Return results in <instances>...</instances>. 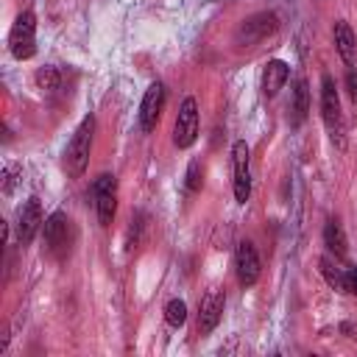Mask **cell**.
Segmentation results:
<instances>
[{
	"instance_id": "6da1fadb",
	"label": "cell",
	"mask_w": 357,
	"mask_h": 357,
	"mask_svg": "<svg viewBox=\"0 0 357 357\" xmlns=\"http://www.w3.org/2000/svg\"><path fill=\"white\" fill-rule=\"evenodd\" d=\"M92 134H95V117L86 114L78 128L73 131L67 148H64V170L70 178H78L84 170H86V162H89V151H92Z\"/></svg>"
},
{
	"instance_id": "7a4b0ae2",
	"label": "cell",
	"mask_w": 357,
	"mask_h": 357,
	"mask_svg": "<svg viewBox=\"0 0 357 357\" xmlns=\"http://www.w3.org/2000/svg\"><path fill=\"white\" fill-rule=\"evenodd\" d=\"M321 117H324V123H326V128H329L332 142L343 151V148H346V128H343L340 100H337V89H335L332 75H324V78H321Z\"/></svg>"
},
{
	"instance_id": "3957f363",
	"label": "cell",
	"mask_w": 357,
	"mask_h": 357,
	"mask_svg": "<svg viewBox=\"0 0 357 357\" xmlns=\"http://www.w3.org/2000/svg\"><path fill=\"white\" fill-rule=\"evenodd\" d=\"M279 31V17L273 11H259V14H251L245 17L237 31H234V42L240 47H257L259 42H265L268 36H273Z\"/></svg>"
},
{
	"instance_id": "277c9868",
	"label": "cell",
	"mask_w": 357,
	"mask_h": 357,
	"mask_svg": "<svg viewBox=\"0 0 357 357\" xmlns=\"http://www.w3.org/2000/svg\"><path fill=\"white\" fill-rule=\"evenodd\" d=\"M8 50L20 61H25L36 53V17L31 11L17 14V20L8 31Z\"/></svg>"
},
{
	"instance_id": "5b68a950",
	"label": "cell",
	"mask_w": 357,
	"mask_h": 357,
	"mask_svg": "<svg viewBox=\"0 0 357 357\" xmlns=\"http://www.w3.org/2000/svg\"><path fill=\"white\" fill-rule=\"evenodd\" d=\"M70 243H73V223L64 212H53L45 220V245L56 259H64L70 254Z\"/></svg>"
},
{
	"instance_id": "8992f818",
	"label": "cell",
	"mask_w": 357,
	"mask_h": 357,
	"mask_svg": "<svg viewBox=\"0 0 357 357\" xmlns=\"http://www.w3.org/2000/svg\"><path fill=\"white\" fill-rule=\"evenodd\" d=\"M92 195H95V209L100 226H112L114 212H117V178L109 173H100L92 181Z\"/></svg>"
},
{
	"instance_id": "52a82bcc",
	"label": "cell",
	"mask_w": 357,
	"mask_h": 357,
	"mask_svg": "<svg viewBox=\"0 0 357 357\" xmlns=\"http://www.w3.org/2000/svg\"><path fill=\"white\" fill-rule=\"evenodd\" d=\"M195 139H198V103L195 98H184L176 114V126H173V145L190 148Z\"/></svg>"
},
{
	"instance_id": "ba28073f",
	"label": "cell",
	"mask_w": 357,
	"mask_h": 357,
	"mask_svg": "<svg viewBox=\"0 0 357 357\" xmlns=\"http://www.w3.org/2000/svg\"><path fill=\"white\" fill-rule=\"evenodd\" d=\"M231 162H234V198L237 204H245L251 195V151L245 145V139H237L231 148Z\"/></svg>"
},
{
	"instance_id": "9c48e42d",
	"label": "cell",
	"mask_w": 357,
	"mask_h": 357,
	"mask_svg": "<svg viewBox=\"0 0 357 357\" xmlns=\"http://www.w3.org/2000/svg\"><path fill=\"white\" fill-rule=\"evenodd\" d=\"M223 304H226V296L220 287H209L198 304V332L201 335H209L218 324H220V315H223Z\"/></svg>"
},
{
	"instance_id": "30bf717a",
	"label": "cell",
	"mask_w": 357,
	"mask_h": 357,
	"mask_svg": "<svg viewBox=\"0 0 357 357\" xmlns=\"http://www.w3.org/2000/svg\"><path fill=\"white\" fill-rule=\"evenodd\" d=\"M39 229H42V204H39L36 195H31L17 212V240H20V245H28L36 237Z\"/></svg>"
},
{
	"instance_id": "8fae6325",
	"label": "cell",
	"mask_w": 357,
	"mask_h": 357,
	"mask_svg": "<svg viewBox=\"0 0 357 357\" xmlns=\"http://www.w3.org/2000/svg\"><path fill=\"white\" fill-rule=\"evenodd\" d=\"M162 109H165V86L156 81V84H151V86L145 89L142 103H139V128H142L145 134H151V131L156 128Z\"/></svg>"
},
{
	"instance_id": "7c38bea8",
	"label": "cell",
	"mask_w": 357,
	"mask_h": 357,
	"mask_svg": "<svg viewBox=\"0 0 357 357\" xmlns=\"http://www.w3.org/2000/svg\"><path fill=\"white\" fill-rule=\"evenodd\" d=\"M234 268H237V279H240L243 287H251V284L259 279V254H257V248H254L251 240L237 243Z\"/></svg>"
},
{
	"instance_id": "4fadbf2b",
	"label": "cell",
	"mask_w": 357,
	"mask_h": 357,
	"mask_svg": "<svg viewBox=\"0 0 357 357\" xmlns=\"http://www.w3.org/2000/svg\"><path fill=\"white\" fill-rule=\"evenodd\" d=\"M287 75H290V67H287L282 59L268 61V64H265V70H262V92H265L268 98H273V95L284 86Z\"/></svg>"
},
{
	"instance_id": "5bb4252c",
	"label": "cell",
	"mask_w": 357,
	"mask_h": 357,
	"mask_svg": "<svg viewBox=\"0 0 357 357\" xmlns=\"http://www.w3.org/2000/svg\"><path fill=\"white\" fill-rule=\"evenodd\" d=\"M335 47H337L340 59L351 67L354 59H357V39H354V33H351V25L343 22V20L335 22Z\"/></svg>"
},
{
	"instance_id": "9a60e30c",
	"label": "cell",
	"mask_w": 357,
	"mask_h": 357,
	"mask_svg": "<svg viewBox=\"0 0 357 357\" xmlns=\"http://www.w3.org/2000/svg\"><path fill=\"white\" fill-rule=\"evenodd\" d=\"M324 245L335 254V257H346V251H349V243H346V231H343V226H340V220H326V226H324Z\"/></svg>"
},
{
	"instance_id": "2e32d148",
	"label": "cell",
	"mask_w": 357,
	"mask_h": 357,
	"mask_svg": "<svg viewBox=\"0 0 357 357\" xmlns=\"http://www.w3.org/2000/svg\"><path fill=\"white\" fill-rule=\"evenodd\" d=\"M307 112H310V86H307V78L298 75L293 84V123H301Z\"/></svg>"
},
{
	"instance_id": "e0dca14e",
	"label": "cell",
	"mask_w": 357,
	"mask_h": 357,
	"mask_svg": "<svg viewBox=\"0 0 357 357\" xmlns=\"http://www.w3.org/2000/svg\"><path fill=\"white\" fill-rule=\"evenodd\" d=\"M321 276L326 279V284H329L335 293H349V290H346V268L335 265L332 257H324V259H321Z\"/></svg>"
},
{
	"instance_id": "ac0fdd59",
	"label": "cell",
	"mask_w": 357,
	"mask_h": 357,
	"mask_svg": "<svg viewBox=\"0 0 357 357\" xmlns=\"http://www.w3.org/2000/svg\"><path fill=\"white\" fill-rule=\"evenodd\" d=\"M165 321H167L173 329L184 326V321H187V304H184L181 298H170V301L165 304Z\"/></svg>"
},
{
	"instance_id": "d6986e66",
	"label": "cell",
	"mask_w": 357,
	"mask_h": 357,
	"mask_svg": "<svg viewBox=\"0 0 357 357\" xmlns=\"http://www.w3.org/2000/svg\"><path fill=\"white\" fill-rule=\"evenodd\" d=\"M36 86L45 89V92H56L61 86V73L59 67H42L36 70Z\"/></svg>"
},
{
	"instance_id": "ffe728a7",
	"label": "cell",
	"mask_w": 357,
	"mask_h": 357,
	"mask_svg": "<svg viewBox=\"0 0 357 357\" xmlns=\"http://www.w3.org/2000/svg\"><path fill=\"white\" fill-rule=\"evenodd\" d=\"M201 184H204V167H201L198 159H192L190 167H187V190H190V192H198Z\"/></svg>"
},
{
	"instance_id": "44dd1931",
	"label": "cell",
	"mask_w": 357,
	"mask_h": 357,
	"mask_svg": "<svg viewBox=\"0 0 357 357\" xmlns=\"http://www.w3.org/2000/svg\"><path fill=\"white\" fill-rule=\"evenodd\" d=\"M17 173H20L17 165H8V167H6V173H3V178H6V181H3V192H6V195H11L14 181H17Z\"/></svg>"
},
{
	"instance_id": "7402d4cb",
	"label": "cell",
	"mask_w": 357,
	"mask_h": 357,
	"mask_svg": "<svg viewBox=\"0 0 357 357\" xmlns=\"http://www.w3.org/2000/svg\"><path fill=\"white\" fill-rule=\"evenodd\" d=\"M346 92H349L351 103H357V70L354 67L346 70Z\"/></svg>"
},
{
	"instance_id": "603a6c76",
	"label": "cell",
	"mask_w": 357,
	"mask_h": 357,
	"mask_svg": "<svg viewBox=\"0 0 357 357\" xmlns=\"http://www.w3.org/2000/svg\"><path fill=\"white\" fill-rule=\"evenodd\" d=\"M346 290H349L351 296H357V268H354V265L346 268Z\"/></svg>"
}]
</instances>
